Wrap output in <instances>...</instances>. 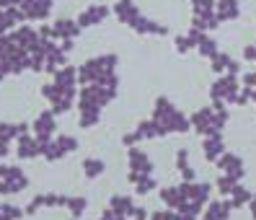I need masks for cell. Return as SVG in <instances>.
<instances>
[{"instance_id":"obj_1","label":"cell","mask_w":256,"mask_h":220,"mask_svg":"<svg viewBox=\"0 0 256 220\" xmlns=\"http://www.w3.org/2000/svg\"><path fill=\"white\" fill-rule=\"evenodd\" d=\"M150 120L158 124L160 135H171V132H189V130H192V122H189L186 116L178 112L166 96H160V98L156 101V112H153V116H150Z\"/></svg>"},{"instance_id":"obj_2","label":"cell","mask_w":256,"mask_h":220,"mask_svg":"<svg viewBox=\"0 0 256 220\" xmlns=\"http://www.w3.org/2000/svg\"><path fill=\"white\" fill-rule=\"evenodd\" d=\"M192 130H197L200 135H218L222 132L225 122H228V112H225V104L215 101V106H204V109H197L192 114Z\"/></svg>"},{"instance_id":"obj_3","label":"cell","mask_w":256,"mask_h":220,"mask_svg":"<svg viewBox=\"0 0 256 220\" xmlns=\"http://www.w3.org/2000/svg\"><path fill=\"white\" fill-rule=\"evenodd\" d=\"M116 54H98V57H91L86 60L80 68H78V83L86 86V83H96V80H104L114 76V68H116Z\"/></svg>"},{"instance_id":"obj_4","label":"cell","mask_w":256,"mask_h":220,"mask_svg":"<svg viewBox=\"0 0 256 220\" xmlns=\"http://www.w3.org/2000/svg\"><path fill=\"white\" fill-rule=\"evenodd\" d=\"M42 96L52 104V112L54 114H65V112H70L72 109V104H75V88H62V86H57L54 80L52 83H44L42 86Z\"/></svg>"},{"instance_id":"obj_5","label":"cell","mask_w":256,"mask_h":220,"mask_svg":"<svg viewBox=\"0 0 256 220\" xmlns=\"http://www.w3.org/2000/svg\"><path fill=\"white\" fill-rule=\"evenodd\" d=\"M72 150H78V138H72V135H57V138H52L47 145H44L42 158L50 160V164H54V160L65 158Z\"/></svg>"},{"instance_id":"obj_6","label":"cell","mask_w":256,"mask_h":220,"mask_svg":"<svg viewBox=\"0 0 256 220\" xmlns=\"http://www.w3.org/2000/svg\"><path fill=\"white\" fill-rule=\"evenodd\" d=\"M210 96H212V101H220V104H236V98H238V78L230 76V72H225L222 78H218L212 83Z\"/></svg>"},{"instance_id":"obj_7","label":"cell","mask_w":256,"mask_h":220,"mask_svg":"<svg viewBox=\"0 0 256 220\" xmlns=\"http://www.w3.org/2000/svg\"><path fill=\"white\" fill-rule=\"evenodd\" d=\"M0 182H3V194H18L28 186V176L18 166H0Z\"/></svg>"},{"instance_id":"obj_8","label":"cell","mask_w":256,"mask_h":220,"mask_svg":"<svg viewBox=\"0 0 256 220\" xmlns=\"http://www.w3.org/2000/svg\"><path fill=\"white\" fill-rule=\"evenodd\" d=\"M54 112L52 109H47V112H39V116L34 120V124H32V130H34V135H36V140L42 142V150H44V145H47L52 138H54V130H57V120H54Z\"/></svg>"},{"instance_id":"obj_9","label":"cell","mask_w":256,"mask_h":220,"mask_svg":"<svg viewBox=\"0 0 256 220\" xmlns=\"http://www.w3.org/2000/svg\"><path fill=\"white\" fill-rule=\"evenodd\" d=\"M52 3L54 0H21L18 8L24 10L26 21H44L52 13Z\"/></svg>"},{"instance_id":"obj_10","label":"cell","mask_w":256,"mask_h":220,"mask_svg":"<svg viewBox=\"0 0 256 220\" xmlns=\"http://www.w3.org/2000/svg\"><path fill=\"white\" fill-rule=\"evenodd\" d=\"M218 166L225 176H233V179H244L246 176V164H244V158H240L238 153H222L218 158Z\"/></svg>"},{"instance_id":"obj_11","label":"cell","mask_w":256,"mask_h":220,"mask_svg":"<svg viewBox=\"0 0 256 220\" xmlns=\"http://www.w3.org/2000/svg\"><path fill=\"white\" fill-rule=\"evenodd\" d=\"M127 160H130V174H138V176L153 174V160H150V156L140 148H134V145L127 150Z\"/></svg>"},{"instance_id":"obj_12","label":"cell","mask_w":256,"mask_h":220,"mask_svg":"<svg viewBox=\"0 0 256 220\" xmlns=\"http://www.w3.org/2000/svg\"><path fill=\"white\" fill-rule=\"evenodd\" d=\"M16 156L21 160H32V158H39L42 156V142L36 140V135H21L16 140Z\"/></svg>"},{"instance_id":"obj_13","label":"cell","mask_w":256,"mask_h":220,"mask_svg":"<svg viewBox=\"0 0 256 220\" xmlns=\"http://www.w3.org/2000/svg\"><path fill=\"white\" fill-rule=\"evenodd\" d=\"M24 21H26V16H24V10L18 6H8V8L0 6V34L13 32V28L21 26Z\"/></svg>"},{"instance_id":"obj_14","label":"cell","mask_w":256,"mask_h":220,"mask_svg":"<svg viewBox=\"0 0 256 220\" xmlns=\"http://www.w3.org/2000/svg\"><path fill=\"white\" fill-rule=\"evenodd\" d=\"M106 18H109V8H106V6H88L75 21H78L80 28H91V26L104 24Z\"/></svg>"},{"instance_id":"obj_15","label":"cell","mask_w":256,"mask_h":220,"mask_svg":"<svg viewBox=\"0 0 256 220\" xmlns=\"http://www.w3.org/2000/svg\"><path fill=\"white\" fill-rule=\"evenodd\" d=\"M114 16L122 21L124 26L132 28V24L138 21L142 13H140V8H138V3H134V0H116V3H114Z\"/></svg>"},{"instance_id":"obj_16","label":"cell","mask_w":256,"mask_h":220,"mask_svg":"<svg viewBox=\"0 0 256 220\" xmlns=\"http://www.w3.org/2000/svg\"><path fill=\"white\" fill-rule=\"evenodd\" d=\"M202 153H204V158H207V160L218 164V158L225 153L222 132H218V135H204V140H202Z\"/></svg>"},{"instance_id":"obj_17","label":"cell","mask_w":256,"mask_h":220,"mask_svg":"<svg viewBox=\"0 0 256 220\" xmlns=\"http://www.w3.org/2000/svg\"><path fill=\"white\" fill-rule=\"evenodd\" d=\"M80 34V26H78V21H72V18H60V21H54L52 24V36L54 39H75Z\"/></svg>"},{"instance_id":"obj_18","label":"cell","mask_w":256,"mask_h":220,"mask_svg":"<svg viewBox=\"0 0 256 220\" xmlns=\"http://www.w3.org/2000/svg\"><path fill=\"white\" fill-rule=\"evenodd\" d=\"M215 13H218L220 24L222 21L230 24V21H236L240 16V3H238V0H218V3H215Z\"/></svg>"},{"instance_id":"obj_19","label":"cell","mask_w":256,"mask_h":220,"mask_svg":"<svg viewBox=\"0 0 256 220\" xmlns=\"http://www.w3.org/2000/svg\"><path fill=\"white\" fill-rule=\"evenodd\" d=\"M109 208L116 210L119 215H124V218H134V210H138V204L132 202L130 194H114L112 202H109Z\"/></svg>"},{"instance_id":"obj_20","label":"cell","mask_w":256,"mask_h":220,"mask_svg":"<svg viewBox=\"0 0 256 220\" xmlns=\"http://www.w3.org/2000/svg\"><path fill=\"white\" fill-rule=\"evenodd\" d=\"M212 70H215V72H220V76H222V72H230V76H236V72L240 70V65L233 60L230 54L218 52V54L212 57Z\"/></svg>"},{"instance_id":"obj_21","label":"cell","mask_w":256,"mask_h":220,"mask_svg":"<svg viewBox=\"0 0 256 220\" xmlns=\"http://www.w3.org/2000/svg\"><path fill=\"white\" fill-rule=\"evenodd\" d=\"M52 76H54V83L62 86V88H75V83H78V70L72 65H62L60 70H54Z\"/></svg>"},{"instance_id":"obj_22","label":"cell","mask_w":256,"mask_h":220,"mask_svg":"<svg viewBox=\"0 0 256 220\" xmlns=\"http://www.w3.org/2000/svg\"><path fill=\"white\" fill-rule=\"evenodd\" d=\"M230 210H233L230 200H220V202L210 204L207 212H204V218H210V220H228V218H230Z\"/></svg>"},{"instance_id":"obj_23","label":"cell","mask_w":256,"mask_h":220,"mask_svg":"<svg viewBox=\"0 0 256 220\" xmlns=\"http://www.w3.org/2000/svg\"><path fill=\"white\" fill-rule=\"evenodd\" d=\"M26 132H28V124L26 122H16V124H13V122H0V138H6V140H18L21 135H26Z\"/></svg>"},{"instance_id":"obj_24","label":"cell","mask_w":256,"mask_h":220,"mask_svg":"<svg viewBox=\"0 0 256 220\" xmlns=\"http://www.w3.org/2000/svg\"><path fill=\"white\" fill-rule=\"evenodd\" d=\"M130 182L134 184V192H138V194H148V192H153V189L158 186V182L153 179V174H145V176L130 174Z\"/></svg>"},{"instance_id":"obj_25","label":"cell","mask_w":256,"mask_h":220,"mask_svg":"<svg viewBox=\"0 0 256 220\" xmlns=\"http://www.w3.org/2000/svg\"><path fill=\"white\" fill-rule=\"evenodd\" d=\"M197 50H200V54L202 57H207V60H212V57L220 52V47H218V42L212 39V36H207L204 32L197 36Z\"/></svg>"},{"instance_id":"obj_26","label":"cell","mask_w":256,"mask_h":220,"mask_svg":"<svg viewBox=\"0 0 256 220\" xmlns=\"http://www.w3.org/2000/svg\"><path fill=\"white\" fill-rule=\"evenodd\" d=\"M104 171H106V164H104L101 158H86V160H83V174H86V179H98Z\"/></svg>"},{"instance_id":"obj_27","label":"cell","mask_w":256,"mask_h":220,"mask_svg":"<svg viewBox=\"0 0 256 220\" xmlns=\"http://www.w3.org/2000/svg\"><path fill=\"white\" fill-rule=\"evenodd\" d=\"M176 166H178V171H182V179L184 182H194V179H197L194 168L189 166V153L186 150H178L176 153Z\"/></svg>"},{"instance_id":"obj_28","label":"cell","mask_w":256,"mask_h":220,"mask_svg":"<svg viewBox=\"0 0 256 220\" xmlns=\"http://www.w3.org/2000/svg\"><path fill=\"white\" fill-rule=\"evenodd\" d=\"M68 194H57V192H44L42 194V208H68Z\"/></svg>"},{"instance_id":"obj_29","label":"cell","mask_w":256,"mask_h":220,"mask_svg":"<svg viewBox=\"0 0 256 220\" xmlns=\"http://www.w3.org/2000/svg\"><path fill=\"white\" fill-rule=\"evenodd\" d=\"M251 197H254V194L248 192V189H244V186L238 184V186L233 189V194H230V204H233V210H238V208H246V204L251 202Z\"/></svg>"},{"instance_id":"obj_30","label":"cell","mask_w":256,"mask_h":220,"mask_svg":"<svg viewBox=\"0 0 256 220\" xmlns=\"http://www.w3.org/2000/svg\"><path fill=\"white\" fill-rule=\"evenodd\" d=\"M238 184H240L238 179H233V176H225V174L218 179V189H220V194H222V197H230V194H233V189H236Z\"/></svg>"},{"instance_id":"obj_31","label":"cell","mask_w":256,"mask_h":220,"mask_svg":"<svg viewBox=\"0 0 256 220\" xmlns=\"http://www.w3.org/2000/svg\"><path fill=\"white\" fill-rule=\"evenodd\" d=\"M86 208H88V200L86 197H70L68 200V210H70L72 218H80L86 212Z\"/></svg>"},{"instance_id":"obj_32","label":"cell","mask_w":256,"mask_h":220,"mask_svg":"<svg viewBox=\"0 0 256 220\" xmlns=\"http://www.w3.org/2000/svg\"><path fill=\"white\" fill-rule=\"evenodd\" d=\"M150 220H194V218L178 212V210H160V212H153Z\"/></svg>"},{"instance_id":"obj_33","label":"cell","mask_w":256,"mask_h":220,"mask_svg":"<svg viewBox=\"0 0 256 220\" xmlns=\"http://www.w3.org/2000/svg\"><path fill=\"white\" fill-rule=\"evenodd\" d=\"M0 212H3L8 220H18L21 215H26L21 208H16V204H0Z\"/></svg>"},{"instance_id":"obj_34","label":"cell","mask_w":256,"mask_h":220,"mask_svg":"<svg viewBox=\"0 0 256 220\" xmlns=\"http://www.w3.org/2000/svg\"><path fill=\"white\" fill-rule=\"evenodd\" d=\"M36 210H42V194H36V197H34L32 202H28V204H26V210H24V212H26V215H34Z\"/></svg>"},{"instance_id":"obj_35","label":"cell","mask_w":256,"mask_h":220,"mask_svg":"<svg viewBox=\"0 0 256 220\" xmlns=\"http://www.w3.org/2000/svg\"><path fill=\"white\" fill-rule=\"evenodd\" d=\"M98 220H127V218H124V215H119L116 210H112V208H109V210H104V212H101V218H98Z\"/></svg>"},{"instance_id":"obj_36","label":"cell","mask_w":256,"mask_h":220,"mask_svg":"<svg viewBox=\"0 0 256 220\" xmlns=\"http://www.w3.org/2000/svg\"><path fill=\"white\" fill-rule=\"evenodd\" d=\"M10 140H6V138H0V158H6L8 153H10Z\"/></svg>"},{"instance_id":"obj_37","label":"cell","mask_w":256,"mask_h":220,"mask_svg":"<svg viewBox=\"0 0 256 220\" xmlns=\"http://www.w3.org/2000/svg\"><path fill=\"white\" fill-rule=\"evenodd\" d=\"M244 57H246V60H251V62H256V47H254V44L244 50Z\"/></svg>"},{"instance_id":"obj_38","label":"cell","mask_w":256,"mask_h":220,"mask_svg":"<svg viewBox=\"0 0 256 220\" xmlns=\"http://www.w3.org/2000/svg\"><path fill=\"white\" fill-rule=\"evenodd\" d=\"M21 3V0H0V6H3V8H8V6H18Z\"/></svg>"},{"instance_id":"obj_39","label":"cell","mask_w":256,"mask_h":220,"mask_svg":"<svg viewBox=\"0 0 256 220\" xmlns=\"http://www.w3.org/2000/svg\"><path fill=\"white\" fill-rule=\"evenodd\" d=\"M248 204H251V215H254V220H256V194L251 197V202H248Z\"/></svg>"},{"instance_id":"obj_40","label":"cell","mask_w":256,"mask_h":220,"mask_svg":"<svg viewBox=\"0 0 256 220\" xmlns=\"http://www.w3.org/2000/svg\"><path fill=\"white\" fill-rule=\"evenodd\" d=\"M251 101H254V104H256V88H254V91H251Z\"/></svg>"},{"instance_id":"obj_41","label":"cell","mask_w":256,"mask_h":220,"mask_svg":"<svg viewBox=\"0 0 256 220\" xmlns=\"http://www.w3.org/2000/svg\"><path fill=\"white\" fill-rule=\"evenodd\" d=\"M0 194H3V182H0Z\"/></svg>"},{"instance_id":"obj_42","label":"cell","mask_w":256,"mask_h":220,"mask_svg":"<svg viewBox=\"0 0 256 220\" xmlns=\"http://www.w3.org/2000/svg\"><path fill=\"white\" fill-rule=\"evenodd\" d=\"M132 220H148V218H132Z\"/></svg>"},{"instance_id":"obj_43","label":"cell","mask_w":256,"mask_h":220,"mask_svg":"<svg viewBox=\"0 0 256 220\" xmlns=\"http://www.w3.org/2000/svg\"><path fill=\"white\" fill-rule=\"evenodd\" d=\"M70 220H80V218H70Z\"/></svg>"},{"instance_id":"obj_44","label":"cell","mask_w":256,"mask_h":220,"mask_svg":"<svg viewBox=\"0 0 256 220\" xmlns=\"http://www.w3.org/2000/svg\"><path fill=\"white\" fill-rule=\"evenodd\" d=\"M204 220H210V218H204Z\"/></svg>"}]
</instances>
